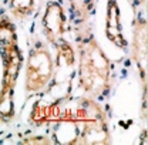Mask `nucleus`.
Returning <instances> with one entry per match:
<instances>
[{"label":"nucleus","instance_id":"1","mask_svg":"<svg viewBox=\"0 0 148 145\" xmlns=\"http://www.w3.org/2000/svg\"><path fill=\"white\" fill-rule=\"evenodd\" d=\"M78 88L94 100H103L112 88V64L88 27H80L75 37Z\"/></svg>","mask_w":148,"mask_h":145},{"label":"nucleus","instance_id":"2","mask_svg":"<svg viewBox=\"0 0 148 145\" xmlns=\"http://www.w3.org/2000/svg\"><path fill=\"white\" fill-rule=\"evenodd\" d=\"M0 57L3 61L0 88V120L9 121L14 114V87L21 66L14 24L7 17L0 18Z\"/></svg>","mask_w":148,"mask_h":145},{"label":"nucleus","instance_id":"3","mask_svg":"<svg viewBox=\"0 0 148 145\" xmlns=\"http://www.w3.org/2000/svg\"><path fill=\"white\" fill-rule=\"evenodd\" d=\"M56 72L53 54L43 41H36L29 50L24 70V91L27 94H38L46 91L51 84Z\"/></svg>","mask_w":148,"mask_h":145},{"label":"nucleus","instance_id":"4","mask_svg":"<svg viewBox=\"0 0 148 145\" xmlns=\"http://www.w3.org/2000/svg\"><path fill=\"white\" fill-rule=\"evenodd\" d=\"M41 24H43L46 40L54 47L67 41L64 38V34L67 31V17L60 3L57 1L47 3L43 18H41Z\"/></svg>","mask_w":148,"mask_h":145},{"label":"nucleus","instance_id":"5","mask_svg":"<svg viewBox=\"0 0 148 145\" xmlns=\"http://www.w3.org/2000/svg\"><path fill=\"white\" fill-rule=\"evenodd\" d=\"M147 20L143 16H137L132 24L131 58L137 66L144 91L147 87Z\"/></svg>","mask_w":148,"mask_h":145},{"label":"nucleus","instance_id":"6","mask_svg":"<svg viewBox=\"0 0 148 145\" xmlns=\"http://www.w3.org/2000/svg\"><path fill=\"white\" fill-rule=\"evenodd\" d=\"M106 33L111 43L120 49H127V41L121 30L120 9L117 0H107V18H106Z\"/></svg>","mask_w":148,"mask_h":145},{"label":"nucleus","instance_id":"7","mask_svg":"<svg viewBox=\"0 0 148 145\" xmlns=\"http://www.w3.org/2000/svg\"><path fill=\"white\" fill-rule=\"evenodd\" d=\"M69 4L73 13L74 21L80 27H86L94 14L95 0H69Z\"/></svg>","mask_w":148,"mask_h":145},{"label":"nucleus","instance_id":"8","mask_svg":"<svg viewBox=\"0 0 148 145\" xmlns=\"http://www.w3.org/2000/svg\"><path fill=\"white\" fill-rule=\"evenodd\" d=\"M36 9V0H10L9 10L12 17L17 21H23Z\"/></svg>","mask_w":148,"mask_h":145},{"label":"nucleus","instance_id":"9","mask_svg":"<svg viewBox=\"0 0 148 145\" xmlns=\"http://www.w3.org/2000/svg\"><path fill=\"white\" fill-rule=\"evenodd\" d=\"M23 142H26V144H30V142L50 144V142H51V140H49L47 137H33V138H27V140H23Z\"/></svg>","mask_w":148,"mask_h":145},{"label":"nucleus","instance_id":"10","mask_svg":"<svg viewBox=\"0 0 148 145\" xmlns=\"http://www.w3.org/2000/svg\"><path fill=\"white\" fill-rule=\"evenodd\" d=\"M130 1V4L132 6V7H138V6H141L145 0H128Z\"/></svg>","mask_w":148,"mask_h":145}]
</instances>
